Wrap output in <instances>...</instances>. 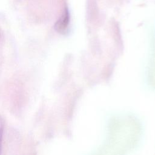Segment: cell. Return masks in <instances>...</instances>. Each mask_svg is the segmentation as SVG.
Segmentation results:
<instances>
[{"mask_svg": "<svg viewBox=\"0 0 155 155\" xmlns=\"http://www.w3.org/2000/svg\"><path fill=\"white\" fill-rule=\"evenodd\" d=\"M70 17L68 12L65 10L62 16L57 21L54 25L55 30L61 34H64L66 32L68 24H69Z\"/></svg>", "mask_w": 155, "mask_h": 155, "instance_id": "obj_1", "label": "cell"}, {"mask_svg": "<svg viewBox=\"0 0 155 155\" xmlns=\"http://www.w3.org/2000/svg\"><path fill=\"white\" fill-rule=\"evenodd\" d=\"M4 130V122L2 117L0 116V155H1V153H2Z\"/></svg>", "mask_w": 155, "mask_h": 155, "instance_id": "obj_2", "label": "cell"}]
</instances>
